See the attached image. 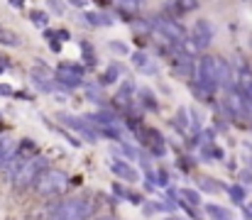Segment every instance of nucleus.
<instances>
[{
    "mask_svg": "<svg viewBox=\"0 0 252 220\" xmlns=\"http://www.w3.org/2000/svg\"><path fill=\"white\" fill-rule=\"evenodd\" d=\"M93 213V203L84 196H69L52 211V220H86Z\"/></svg>",
    "mask_w": 252,
    "mask_h": 220,
    "instance_id": "f257e3e1",
    "label": "nucleus"
},
{
    "mask_svg": "<svg viewBox=\"0 0 252 220\" xmlns=\"http://www.w3.org/2000/svg\"><path fill=\"white\" fill-rule=\"evenodd\" d=\"M44 171H47V161L42 157H32V159H25V164L15 171V176H10V181L17 191H22V189L34 186Z\"/></svg>",
    "mask_w": 252,
    "mask_h": 220,
    "instance_id": "f03ea898",
    "label": "nucleus"
},
{
    "mask_svg": "<svg viewBox=\"0 0 252 220\" xmlns=\"http://www.w3.org/2000/svg\"><path fill=\"white\" fill-rule=\"evenodd\" d=\"M196 76H198V88H201V91L216 93V88L220 86V83H218V57L203 54L201 62H198Z\"/></svg>",
    "mask_w": 252,
    "mask_h": 220,
    "instance_id": "7ed1b4c3",
    "label": "nucleus"
},
{
    "mask_svg": "<svg viewBox=\"0 0 252 220\" xmlns=\"http://www.w3.org/2000/svg\"><path fill=\"white\" fill-rule=\"evenodd\" d=\"M66 184H69V179H66L64 171H59V169H47V171L39 176V181L34 184V189H37L39 196H57V193H62V191L66 189Z\"/></svg>",
    "mask_w": 252,
    "mask_h": 220,
    "instance_id": "20e7f679",
    "label": "nucleus"
},
{
    "mask_svg": "<svg viewBox=\"0 0 252 220\" xmlns=\"http://www.w3.org/2000/svg\"><path fill=\"white\" fill-rule=\"evenodd\" d=\"M155 27L167 37L171 44H176V47H181L186 39H189V34H186V30L176 22V20H171V17H157L155 20Z\"/></svg>",
    "mask_w": 252,
    "mask_h": 220,
    "instance_id": "39448f33",
    "label": "nucleus"
},
{
    "mask_svg": "<svg viewBox=\"0 0 252 220\" xmlns=\"http://www.w3.org/2000/svg\"><path fill=\"white\" fill-rule=\"evenodd\" d=\"M140 142H142V147H145L150 154H155V157H164V152H167L162 132L155 130V127H142V130H140Z\"/></svg>",
    "mask_w": 252,
    "mask_h": 220,
    "instance_id": "423d86ee",
    "label": "nucleus"
},
{
    "mask_svg": "<svg viewBox=\"0 0 252 220\" xmlns=\"http://www.w3.org/2000/svg\"><path fill=\"white\" fill-rule=\"evenodd\" d=\"M57 81L64 86V91L66 88H76V86L84 83V69L79 64H62L57 69Z\"/></svg>",
    "mask_w": 252,
    "mask_h": 220,
    "instance_id": "0eeeda50",
    "label": "nucleus"
},
{
    "mask_svg": "<svg viewBox=\"0 0 252 220\" xmlns=\"http://www.w3.org/2000/svg\"><path fill=\"white\" fill-rule=\"evenodd\" d=\"M59 120H62L66 127H71L74 132H79L81 137H86L88 142H95V140H98V132H93L95 127H91L86 118H76V115H66V113H62Z\"/></svg>",
    "mask_w": 252,
    "mask_h": 220,
    "instance_id": "6e6552de",
    "label": "nucleus"
},
{
    "mask_svg": "<svg viewBox=\"0 0 252 220\" xmlns=\"http://www.w3.org/2000/svg\"><path fill=\"white\" fill-rule=\"evenodd\" d=\"M110 169H113V174H115L118 179H123L125 184H135V181H140V174H137L127 161H123V159H113V161H110Z\"/></svg>",
    "mask_w": 252,
    "mask_h": 220,
    "instance_id": "1a4fd4ad",
    "label": "nucleus"
},
{
    "mask_svg": "<svg viewBox=\"0 0 252 220\" xmlns=\"http://www.w3.org/2000/svg\"><path fill=\"white\" fill-rule=\"evenodd\" d=\"M228 108L235 113V115H243V118H250V103H245V95L240 91H228Z\"/></svg>",
    "mask_w": 252,
    "mask_h": 220,
    "instance_id": "9d476101",
    "label": "nucleus"
},
{
    "mask_svg": "<svg viewBox=\"0 0 252 220\" xmlns=\"http://www.w3.org/2000/svg\"><path fill=\"white\" fill-rule=\"evenodd\" d=\"M171 66H174V71L179 73V76H184V78L193 76V71L198 69V64H193V59H191V57H186V54H181V52L171 59Z\"/></svg>",
    "mask_w": 252,
    "mask_h": 220,
    "instance_id": "9b49d317",
    "label": "nucleus"
},
{
    "mask_svg": "<svg viewBox=\"0 0 252 220\" xmlns=\"http://www.w3.org/2000/svg\"><path fill=\"white\" fill-rule=\"evenodd\" d=\"M193 39L198 42V47H208L213 39V25L208 20H198L193 25Z\"/></svg>",
    "mask_w": 252,
    "mask_h": 220,
    "instance_id": "f8f14e48",
    "label": "nucleus"
},
{
    "mask_svg": "<svg viewBox=\"0 0 252 220\" xmlns=\"http://www.w3.org/2000/svg\"><path fill=\"white\" fill-rule=\"evenodd\" d=\"M218 83L223 88H233V69L225 59H218Z\"/></svg>",
    "mask_w": 252,
    "mask_h": 220,
    "instance_id": "ddd939ff",
    "label": "nucleus"
},
{
    "mask_svg": "<svg viewBox=\"0 0 252 220\" xmlns=\"http://www.w3.org/2000/svg\"><path fill=\"white\" fill-rule=\"evenodd\" d=\"M179 196H181V201H184V203H189L191 208L201 206V193H198V191H193V189H179Z\"/></svg>",
    "mask_w": 252,
    "mask_h": 220,
    "instance_id": "4468645a",
    "label": "nucleus"
},
{
    "mask_svg": "<svg viewBox=\"0 0 252 220\" xmlns=\"http://www.w3.org/2000/svg\"><path fill=\"white\" fill-rule=\"evenodd\" d=\"M123 71H125V69H123L120 64H110V66H108V71L100 76V83H103V86H108V83H115V81L120 78V73H123Z\"/></svg>",
    "mask_w": 252,
    "mask_h": 220,
    "instance_id": "2eb2a0df",
    "label": "nucleus"
},
{
    "mask_svg": "<svg viewBox=\"0 0 252 220\" xmlns=\"http://www.w3.org/2000/svg\"><path fill=\"white\" fill-rule=\"evenodd\" d=\"M84 17L91 25H113V17L108 12H84Z\"/></svg>",
    "mask_w": 252,
    "mask_h": 220,
    "instance_id": "dca6fc26",
    "label": "nucleus"
},
{
    "mask_svg": "<svg viewBox=\"0 0 252 220\" xmlns=\"http://www.w3.org/2000/svg\"><path fill=\"white\" fill-rule=\"evenodd\" d=\"M206 213L213 220H233V216L225 208H220V206H206Z\"/></svg>",
    "mask_w": 252,
    "mask_h": 220,
    "instance_id": "f3484780",
    "label": "nucleus"
},
{
    "mask_svg": "<svg viewBox=\"0 0 252 220\" xmlns=\"http://www.w3.org/2000/svg\"><path fill=\"white\" fill-rule=\"evenodd\" d=\"M179 49H181V52H184L186 57H191V59H193V57H196V54L201 52V47H198V42H196L193 37H189V39H186V42H184V44H181Z\"/></svg>",
    "mask_w": 252,
    "mask_h": 220,
    "instance_id": "a211bd4d",
    "label": "nucleus"
},
{
    "mask_svg": "<svg viewBox=\"0 0 252 220\" xmlns=\"http://www.w3.org/2000/svg\"><path fill=\"white\" fill-rule=\"evenodd\" d=\"M140 100H142V105L147 110H157V100H155V95H152L150 88H140Z\"/></svg>",
    "mask_w": 252,
    "mask_h": 220,
    "instance_id": "6ab92c4d",
    "label": "nucleus"
},
{
    "mask_svg": "<svg viewBox=\"0 0 252 220\" xmlns=\"http://www.w3.org/2000/svg\"><path fill=\"white\" fill-rule=\"evenodd\" d=\"M130 27H132L135 32H142V34H147V32H152L155 22H150V20H132V22H130Z\"/></svg>",
    "mask_w": 252,
    "mask_h": 220,
    "instance_id": "aec40b11",
    "label": "nucleus"
},
{
    "mask_svg": "<svg viewBox=\"0 0 252 220\" xmlns=\"http://www.w3.org/2000/svg\"><path fill=\"white\" fill-rule=\"evenodd\" d=\"M132 91H135V83H132V78H127L123 86H120V93H118V100H127L130 95H132Z\"/></svg>",
    "mask_w": 252,
    "mask_h": 220,
    "instance_id": "412c9836",
    "label": "nucleus"
},
{
    "mask_svg": "<svg viewBox=\"0 0 252 220\" xmlns=\"http://www.w3.org/2000/svg\"><path fill=\"white\" fill-rule=\"evenodd\" d=\"M176 125H179V130H189V108L176 110Z\"/></svg>",
    "mask_w": 252,
    "mask_h": 220,
    "instance_id": "4be33fe9",
    "label": "nucleus"
},
{
    "mask_svg": "<svg viewBox=\"0 0 252 220\" xmlns=\"http://www.w3.org/2000/svg\"><path fill=\"white\" fill-rule=\"evenodd\" d=\"M201 186H206L203 191H211V193H216V191H220V189H225L223 184H218V181H213V179H208V176H201V181H198Z\"/></svg>",
    "mask_w": 252,
    "mask_h": 220,
    "instance_id": "5701e85b",
    "label": "nucleus"
},
{
    "mask_svg": "<svg viewBox=\"0 0 252 220\" xmlns=\"http://www.w3.org/2000/svg\"><path fill=\"white\" fill-rule=\"evenodd\" d=\"M228 193H230V198L235 203H243L245 201V189L243 186H228Z\"/></svg>",
    "mask_w": 252,
    "mask_h": 220,
    "instance_id": "b1692460",
    "label": "nucleus"
},
{
    "mask_svg": "<svg viewBox=\"0 0 252 220\" xmlns=\"http://www.w3.org/2000/svg\"><path fill=\"white\" fill-rule=\"evenodd\" d=\"M32 22L37 25V27H47V22H49V17H47V12H42V10H34L32 15Z\"/></svg>",
    "mask_w": 252,
    "mask_h": 220,
    "instance_id": "393cba45",
    "label": "nucleus"
},
{
    "mask_svg": "<svg viewBox=\"0 0 252 220\" xmlns=\"http://www.w3.org/2000/svg\"><path fill=\"white\" fill-rule=\"evenodd\" d=\"M0 44H17V37L12 32H7V30L0 27Z\"/></svg>",
    "mask_w": 252,
    "mask_h": 220,
    "instance_id": "a878e982",
    "label": "nucleus"
},
{
    "mask_svg": "<svg viewBox=\"0 0 252 220\" xmlns=\"http://www.w3.org/2000/svg\"><path fill=\"white\" fill-rule=\"evenodd\" d=\"M132 62H135V66H140V69H142V66L150 62V57H147L145 52H137V54H132Z\"/></svg>",
    "mask_w": 252,
    "mask_h": 220,
    "instance_id": "bb28decb",
    "label": "nucleus"
},
{
    "mask_svg": "<svg viewBox=\"0 0 252 220\" xmlns=\"http://www.w3.org/2000/svg\"><path fill=\"white\" fill-rule=\"evenodd\" d=\"M115 7H118V10H127V12H135V10H140L142 5H140V2H118Z\"/></svg>",
    "mask_w": 252,
    "mask_h": 220,
    "instance_id": "cd10ccee",
    "label": "nucleus"
},
{
    "mask_svg": "<svg viewBox=\"0 0 252 220\" xmlns=\"http://www.w3.org/2000/svg\"><path fill=\"white\" fill-rule=\"evenodd\" d=\"M108 47H110V49H115L118 54H127V44H123V42H110Z\"/></svg>",
    "mask_w": 252,
    "mask_h": 220,
    "instance_id": "c85d7f7f",
    "label": "nucleus"
},
{
    "mask_svg": "<svg viewBox=\"0 0 252 220\" xmlns=\"http://www.w3.org/2000/svg\"><path fill=\"white\" fill-rule=\"evenodd\" d=\"M157 69H159V66H157V62H152V59H150V62L142 66V73H150V76H152V73H157Z\"/></svg>",
    "mask_w": 252,
    "mask_h": 220,
    "instance_id": "c756f323",
    "label": "nucleus"
},
{
    "mask_svg": "<svg viewBox=\"0 0 252 220\" xmlns=\"http://www.w3.org/2000/svg\"><path fill=\"white\" fill-rule=\"evenodd\" d=\"M157 184H159L162 189L169 184V176H167V171H164V169H159V171H157Z\"/></svg>",
    "mask_w": 252,
    "mask_h": 220,
    "instance_id": "7c9ffc66",
    "label": "nucleus"
},
{
    "mask_svg": "<svg viewBox=\"0 0 252 220\" xmlns=\"http://www.w3.org/2000/svg\"><path fill=\"white\" fill-rule=\"evenodd\" d=\"M54 130H57V132H59V135H64V140H69V142H71V145H79V140H76V137H71V135H69V132H66V130H64V127H54Z\"/></svg>",
    "mask_w": 252,
    "mask_h": 220,
    "instance_id": "2f4dec72",
    "label": "nucleus"
},
{
    "mask_svg": "<svg viewBox=\"0 0 252 220\" xmlns=\"http://www.w3.org/2000/svg\"><path fill=\"white\" fill-rule=\"evenodd\" d=\"M0 95H12V88H10L7 83H5V86L0 83Z\"/></svg>",
    "mask_w": 252,
    "mask_h": 220,
    "instance_id": "473e14b6",
    "label": "nucleus"
},
{
    "mask_svg": "<svg viewBox=\"0 0 252 220\" xmlns=\"http://www.w3.org/2000/svg\"><path fill=\"white\" fill-rule=\"evenodd\" d=\"M49 7H52V10H64L66 5H62V2H49Z\"/></svg>",
    "mask_w": 252,
    "mask_h": 220,
    "instance_id": "72a5a7b5",
    "label": "nucleus"
},
{
    "mask_svg": "<svg viewBox=\"0 0 252 220\" xmlns=\"http://www.w3.org/2000/svg\"><path fill=\"white\" fill-rule=\"evenodd\" d=\"M98 220H113V218H98Z\"/></svg>",
    "mask_w": 252,
    "mask_h": 220,
    "instance_id": "f704fd0d",
    "label": "nucleus"
},
{
    "mask_svg": "<svg viewBox=\"0 0 252 220\" xmlns=\"http://www.w3.org/2000/svg\"><path fill=\"white\" fill-rule=\"evenodd\" d=\"M2 71H5V69H2V66H0V73H2Z\"/></svg>",
    "mask_w": 252,
    "mask_h": 220,
    "instance_id": "c9c22d12",
    "label": "nucleus"
}]
</instances>
